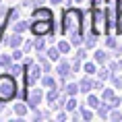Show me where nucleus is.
Wrapping results in <instances>:
<instances>
[{
  "instance_id": "nucleus-42",
  "label": "nucleus",
  "mask_w": 122,
  "mask_h": 122,
  "mask_svg": "<svg viewBox=\"0 0 122 122\" xmlns=\"http://www.w3.org/2000/svg\"><path fill=\"white\" fill-rule=\"evenodd\" d=\"M0 112H2V102H0Z\"/></svg>"
},
{
  "instance_id": "nucleus-22",
  "label": "nucleus",
  "mask_w": 122,
  "mask_h": 122,
  "mask_svg": "<svg viewBox=\"0 0 122 122\" xmlns=\"http://www.w3.org/2000/svg\"><path fill=\"white\" fill-rule=\"evenodd\" d=\"M87 106H89V108H99V106H102V103H99V99H97L95 95H91V93H87Z\"/></svg>"
},
{
  "instance_id": "nucleus-30",
  "label": "nucleus",
  "mask_w": 122,
  "mask_h": 122,
  "mask_svg": "<svg viewBox=\"0 0 122 122\" xmlns=\"http://www.w3.org/2000/svg\"><path fill=\"white\" fill-rule=\"evenodd\" d=\"M33 44H35V52H44L46 50V41L44 39H35Z\"/></svg>"
},
{
  "instance_id": "nucleus-32",
  "label": "nucleus",
  "mask_w": 122,
  "mask_h": 122,
  "mask_svg": "<svg viewBox=\"0 0 122 122\" xmlns=\"http://www.w3.org/2000/svg\"><path fill=\"white\" fill-rule=\"evenodd\" d=\"M23 56H25V52L19 50V48H15V52H13V60H21Z\"/></svg>"
},
{
  "instance_id": "nucleus-35",
  "label": "nucleus",
  "mask_w": 122,
  "mask_h": 122,
  "mask_svg": "<svg viewBox=\"0 0 122 122\" xmlns=\"http://www.w3.org/2000/svg\"><path fill=\"white\" fill-rule=\"evenodd\" d=\"M31 48H35V44H31V41H25L23 44V52H29Z\"/></svg>"
},
{
  "instance_id": "nucleus-12",
  "label": "nucleus",
  "mask_w": 122,
  "mask_h": 122,
  "mask_svg": "<svg viewBox=\"0 0 122 122\" xmlns=\"http://www.w3.org/2000/svg\"><path fill=\"white\" fill-rule=\"evenodd\" d=\"M58 97H60L58 89H56V87H52V89L48 91V95H46V99H48V103H50V106H54V103L58 102Z\"/></svg>"
},
{
  "instance_id": "nucleus-8",
  "label": "nucleus",
  "mask_w": 122,
  "mask_h": 122,
  "mask_svg": "<svg viewBox=\"0 0 122 122\" xmlns=\"http://www.w3.org/2000/svg\"><path fill=\"white\" fill-rule=\"evenodd\" d=\"M33 21H54V13L50 8H35L31 13Z\"/></svg>"
},
{
  "instance_id": "nucleus-29",
  "label": "nucleus",
  "mask_w": 122,
  "mask_h": 122,
  "mask_svg": "<svg viewBox=\"0 0 122 122\" xmlns=\"http://www.w3.org/2000/svg\"><path fill=\"white\" fill-rule=\"evenodd\" d=\"M112 85H114L116 89H122V77H118V75H112Z\"/></svg>"
},
{
  "instance_id": "nucleus-34",
  "label": "nucleus",
  "mask_w": 122,
  "mask_h": 122,
  "mask_svg": "<svg viewBox=\"0 0 122 122\" xmlns=\"http://www.w3.org/2000/svg\"><path fill=\"white\" fill-rule=\"evenodd\" d=\"M77 56L81 58V60H87V50H83V48H81V50L77 52Z\"/></svg>"
},
{
  "instance_id": "nucleus-28",
  "label": "nucleus",
  "mask_w": 122,
  "mask_h": 122,
  "mask_svg": "<svg viewBox=\"0 0 122 122\" xmlns=\"http://www.w3.org/2000/svg\"><path fill=\"white\" fill-rule=\"evenodd\" d=\"M110 108H112V106H108V103L103 102L102 106L97 108V110H99V116H102V118H106V116H108V112H110Z\"/></svg>"
},
{
  "instance_id": "nucleus-20",
  "label": "nucleus",
  "mask_w": 122,
  "mask_h": 122,
  "mask_svg": "<svg viewBox=\"0 0 122 122\" xmlns=\"http://www.w3.org/2000/svg\"><path fill=\"white\" fill-rule=\"evenodd\" d=\"M41 85L48 87V89H52V87H56V79L52 77V75H46V77L41 79Z\"/></svg>"
},
{
  "instance_id": "nucleus-4",
  "label": "nucleus",
  "mask_w": 122,
  "mask_h": 122,
  "mask_svg": "<svg viewBox=\"0 0 122 122\" xmlns=\"http://www.w3.org/2000/svg\"><path fill=\"white\" fill-rule=\"evenodd\" d=\"M106 17H108V29L118 25V17H120V0H108L106 2Z\"/></svg>"
},
{
  "instance_id": "nucleus-40",
  "label": "nucleus",
  "mask_w": 122,
  "mask_h": 122,
  "mask_svg": "<svg viewBox=\"0 0 122 122\" xmlns=\"http://www.w3.org/2000/svg\"><path fill=\"white\" fill-rule=\"evenodd\" d=\"M116 52H118V54H122V46H118V48H116Z\"/></svg>"
},
{
  "instance_id": "nucleus-37",
  "label": "nucleus",
  "mask_w": 122,
  "mask_h": 122,
  "mask_svg": "<svg viewBox=\"0 0 122 122\" xmlns=\"http://www.w3.org/2000/svg\"><path fill=\"white\" fill-rule=\"evenodd\" d=\"M116 29H118V33L122 35V13H120V17H118V25H116Z\"/></svg>"
},
{
  "instance_id": "nucleus-23",
  "label": "nucleus",
  "mask_w": 122,
  "mask_h": 122,
  "mask_svg": "<svg viewBox=\"0 0 122 122\" xmlns=\"http://www.w3.org/2000/svg\"><path fill=\"white\" fill-rule=\"evenodd\" d=\"M27 110H29V106H27V103H17V106H15V114H19V116H25L27 114Z\"/></svg>"
},
{
  "instance_id": "nucleus-41",
  "label": "nucleus",
  "mask_w": 122,
  "mask_h": 122,
  "mask_svg": "<svg viewBox=\"0 0 122 122\" xmlns=\"http://www.w3.org/2000/svg\"><path fill=\"white\" fill-rule=\"evenodd\" d=\"M91 2H93V4H95V6H97V4H99V2H102V0H91Z\"/></svg>"
},
{
  "instance_id": "nucleus-1",
  "label": "nucleus",
  "mask_w": 122,
  "mask_h": 122,
  "mask_svg": "<svg viewBox=\"0 0 122 122\" xmlns=\"http://www.w3.org/2000/svg\"><path fill=\"white\" fill-rule=\"evenodd\" d=\"M62 31L68 39H71L72 46H81L85 41L83 35V13L79 8H68L62 15Z\"/></svg>"
},
{
  "instance_id": "nucleus-11",
  "label": "nucleus",
  "mask_w": 122,
  "mask_h": 122,
  "mask_svg": "<svg viewBox=\"0 0 122 122\" xmlns=\"http://www.w3.org/2000/svg\"><path fill=\"white\" fill-rule=\"evenodd\" d=\"M79 87H81V91H83L85 95H87V93H91V89H93V81H91V79H81V83H79Z\"/></svg>"
},
{
  "instance_id": "nucleus-10",
  "label": "nucleus",
  "mask_w": 122,
  "mask_h": 122,
  "mask_svg": "<svg viewBox=\"0 0 122 122\" xmlns=\"http://www.w3.org/2000/svg\"><path fill=\"white\" fill-rule=\"evenodd\" d=\"M25 41H23V35L21 33H13L10 37H8V46L10 48H19V46H23Z\"/></svg>"
},
{
  "instance_id": "nucleus-36",
  "label": "nucleus",
  "mask_w": 122,
  "mask_h": 122,
  "mask_svg": "<svg viewBox=\"0 0 122 122\" xmlns=\"http://www.w3.org/2000/svg\"><path fill=\"white\" fill-rule=\"evenodd\" d=\"M106 46H108V48H116V39L108 37V39H106Z\"/></svg>"
},
{
  "instance_id": "nucleus-24",
  "label": "nucleus",
  "mask_w": 122,
  "mask_h": 122,
  "mask_svg": "<svg viewBox=\"0 0 122 122\" xmlns=\"http://www.w3.org/2000/svg\"><path fill=\"white\" fill-rule=\"evenodd\" d=\"M71 41H66V39H62V41H60V44H58V50L62 52V54H68V52H71Z\"/></svg>"
},
{
  "instance_id": "nucleus-14",
  "label": "nucleus",
  "mask_w": 122,
  "mask_h": 122,
  "mask_svg": "<svg viewBox=\"0 0 122 122\" xmlns=\"http://www.w3.org/2000/svg\"><path fill=\"white\" fill-rule=\"evenodd\" d=\"M60 54H62V52L58 50V46H56V48H50V50L46 52V56L50 58L52 62H58V60H60Z\"/></svg>"
},
{
  "instance_id": "nucleus-17",
  "label": "nucleus",
  "mask_w": 122,
  "mask_h": 122,
  "mask_svg": "<svg viewBox=\"0 0 122 122\" xmlns=\"http://www.w3.org/2000/svg\"><path fill=\"white\" fill-rule=\"evenodd\" d=\"M27 29H31L29 23H25V21H15V33H23Z\"/></svg>"
},
{
  "instance_id": "nucleus-9",
  "label": "nucleus",
  "mask_w": 122,
  "mask_h": 122,
  "mask_svg": "<svg viewBox=\"0 0 122 122\" xmlns=\"http://www.w3.org/2000/svg\"><path fill=\"white\" fill-rule=\"evenodd\" d=\"M71 68H72L71 60H62V62L58 64V75H60L62 79H66V77H68V72H71Z\"/></svg>"
},
{
  "instance_id": "nucleus-13",
  "label": "nucleus",
  "mask_w": 122,
  "mask_h": 122,
  "mask_svg": "<svg viewBox=\"0 0 122 122\" xmlns=\"http://www.w3.org/2000/svg\"><path fill=\"white\" fill-rule=\"evenodd\" d=\"M108 58H110V54L106 50H97L95 52V62L97 64H106V62H108Z\"/></svg>"
},
{
  "instance_id": "nucleus-33",
  "label": "nucleus",
  "mask_w": 122,
  "mask_h": 122,
  "mask_svg": "<svg viewBox=\"0 0 122 122\" xmlns=\"http://www.w3.org/2000/svg\"><path fill=\"white\" fill-rule=\"evenodd\" d=\"M81 116H83L85 120H91V118H93V114H91L87 108H81Z\"/></svg>"
},
{
  "instance_id": "nucleus-18",
  "label": "nucleus",
  "mask_w": 122,
  "mask_h": 122,
  "mask_svg": "<svg viewBox=\"0 0 122 122\" xmlns=\"http://www.w3.org/2000/svg\"><path fill=\"white\" fill-rule=\"evenodd\" d=\"M37 62L41 64V68H44V72H50V71H52L50 62H48V60H46V56H44V54H39V52H37Z\"/></svg>"
},
{
  "instance_id": "nucleus-31",
  "label": "nucleus",
  "mask_w": 122,
  "mask_h": 122,
  "mask_svg": "<svg viewBox=\"0 0 122 122\" xmlns=\"http://www.w3.org/2000/svg\"><path fill=\"white\" fill-rule=\"evenodd\" d=\"M120 68H122V60H114V62L110 64V71H112V72H118Z\"/></svg>"
},
{
  "instance_id": "nucleus-3",
  "label": "nucleus",
  "mask_w": 122,
  "mask_h": 122,
  "mask_svg": "<svg viewBox=\"0 0 122 122\" xmlns=\"http://www.w3.org/2000/svg\"><path fill=\"white\" fill-rule=\"evenodd\" d=\"M91 23H93V31L95 35H103L108 31V17H106V8L93 6L91 10Z\"/></svg>"
},
{
  "instance_id": "nucleus-38",
  "label": "nucleus",
  "mask_w": 122,
  "mask_h": 122,
  "mask_svg": "<svg viewBox=\"0 0 122 122\" xmlns=\"http://www.w3.org/2000/svg\"><path fill=\"white\" fill-rule=\"evenodd\" d=\"M110 118H112V120H122V114H120V112H112Z\"/></svg>"
},
{
  "instance_id": "nucleus-15",
  "label": "nucleus",
  "mask_w": 122,
  "mask_h": 122,
  "mask_svg": "<svg viewBox=\"0 0 122 122\" xmlns=\"http://www.w3.org/2000/svg\"><path fill=\"white\" fill-rule=\"evenodd\" d=\"M64 91H66V95H68V97H75L79 91H81V87H79L77 83H68V85L64 87Z\"/></svg>"
},
{
  "instance_id": "nucleus-6",
  "label": "nucleus",
  "mask_w": 122,
  "mask_h": 122,
  "mask_svg": "<svg viewBox=\"0 0 122 122\" xmlns=\"http://www.w3.org/2000/svg\"><path fill=\"white\" fill-rule=\"evenodd\" d=\"M25 85H35L39 81V77H41V68H39L37 64H29V66H25Z\"/></svg>"
},
{
  "instance_id": "nucleus-5",
  "label": "nucleus",
  "mask_w": 122,
  "mask_h": 122,
  "mask_svg": "<svg viewBox=\"0 0 122 122\" xmlns=\"http://www.w3.org/2000/svg\"><path fill=\"white\" fill-rule=\"evenodd\" d=\"M31 33L33 35H52L54 33V21H33L31 23Z\"/></svg>"
},
{
  "instance_id": "nucleus-2",
  "label": "nucleus",
  "mask_w": 122,
  "mask_h": 122,
  "mask_svg": "<svg viewBox=\"0 0 122 122\" xmlns=\"http://www.w3.org/2000/svg\"><path fill=\"white\" fill-rule=\"evenodd\" d=\"M17 95V81L15 77L8 72V75H0V102H10Z\"/></svg>"
},
{
  "instance_id": "nucleus-43",
  "label": "nucleus",
  "mask_w": 122,
  "mask_h": 122,
  "mask_svg": "<svg viewBox=\"0 0 122 122\" xmlns=\"http://www.w3.org/2000/svg\"><path fill=\"white\" fill-rule=\"evenodd\" d=\"M75 2H83V0H75Z\"/></svg>"
},
{
  "instance_id": "nucleus-27",
  "label": "nucleus",
  "mask_w": 122,
  "mask_h": 122,
  "mask_svg": "<svg viewBox=\"0 0 122 122\" xmlns=\"http://www.w3.org/2000/svg\"><path fill=\"white\" fill-rule=\"evenodd\" d=\"M66 110H68V112H72V110H77L79 108V103H77V99H75V97H71V99H66Z\"/></svg>"
},
{
  "instance_id": "nucleus-39",
  "label": "nucleus",
  "mask_w": 122,
  "mask_h": 122,
  "mask_svg": "<svg viewBox=\"0 0 122 122\" xmlns=\"http://www.w3.org/2000/svg\"><path fill=\"white\" fill-rule=\"evenodd\" d=\"M52 4H60V2H62V0H50Z\"/></svg>"
},
{
  "instance_id": "nucleus-21",
  "label": "nucleus",
  "mask_w": 122,
  "mask_h": 122,
  "mask_svg": "<svg viewBox=\"0 0 122 122\" xmlns=\"http://www.w3.org/2000/svg\"><path fill=\"white\" fill-rule=\"evenodd\" d=\"M102 99H103V102H110V103H112V102L116 99L114 91H112V89H102Z\"/></svg>"
},
{
  "instance_id": "nucleus-7",
  "label": "nucleus",
  "mask_w": 122,
  "mask_h": 122,
  "mask_svg": "<svg viewBox=\"0 0 122 122\" xmlns=\"http://www.w3.org/2000/svg\"><path fill=\"white\" fill-rule=\"evenodd\" d=\"M41 99H44V91L41 89H31L29 93H27V106L31 110H35L41 103Z\"/></svg>"
},
{
  "instance_id": "nucleus-26",
  "label": "nucleus",
  "mask_w": 122,
  "mask_h": 122,
  "mask_svg": "<svg viewBox=\"0 0 122 122\" xmlns=\"http://www.w3.org/2000/svg\"><path fill=\"white\" fill-rule=\"evenodd\" d=\"M95 64H97V62H85L83 71L87 72V75H95Z\"/></svg>"
},
{
  "instance_id": "nucleus-16",
  "label": "nucleus",
  "mask_w": 122,
  "mask_h": 122,
  "mask_svg": "<svg viewBox=\"0 0 122 122\" xmlns=\"http://www.w3.org/2000/svg\"><path fill=\"white\" fill-rule=\"evenodd\" d=\"M10 64H13V56H4V54H0V68L8 71Z\"/></svg>"
},
{
  "instance_id": "nucleus-19",
  "label": "nucleus",
  "mask_w": 122,
  "mask_h": 122,
  "mask_svg": "<svg viewBox=\"0 0 122 122\" xmlns=\"http://www.w3.org/2000/svg\"><path fill=\"white\" fill-rule=\"evenodd\" d=\"M23 71H25V68H23L21 64H10V68H8V72H10L13 77H21V75H25Z\"/></svg>"
},
{
  "instance_id": "nucleus-25",
  "label": "nucleus",
  "mask_w": 122,
  "mask_h": 122,
  "mask_svg": "<svg viewBox=\"0 0 122 122\" xmlns=\"http://www.w3.org/2000/svg\"><path fill=\"white\" fill-rule=\"evenodd\" d=\"M97 77L102 81H108V79H112V71L110 68H102V71H97Z\"/></svg>"
}]
</instances>
